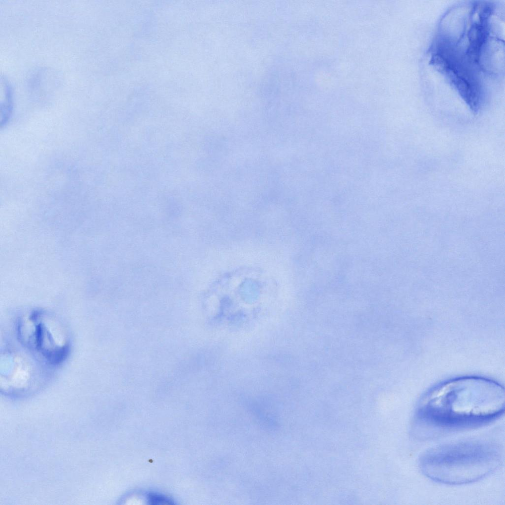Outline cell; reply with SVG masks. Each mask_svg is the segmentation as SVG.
<instances>
[{
  "label": "cell",
  "instance_id": "6da1fadb",
  "mask_svg": "<svg viewBox=\"0 0 505 505\" xmlns=\"http://www.w3.org/2000/svg\"><path fill=\"white\" fill-rule=\"evenodd\" d=\"M504 388L489 379L466 377L444 383L420 402L419 422L438 429L470 427L492 421L505 409Z\"/></svg>",
  "mask_w": 505,
  "mask_h": 505
},
{
  "label": "cell",
  "instance_id": "7a4b0ae2",
  "mask_svg": "<svg viewBox=\"0 0 505 505\" xmlns=\"http://www.w3.org/2000/svg\"><path fill=\"white\" fill-rule=\"evenodd\" d=\"M497 448L479 442L446 444L426 451L420 461L421 469L431 479L448 484L477 481L500 464Z\"/></svg>",
  "mask_w": 505,
  "mask_h": 505
},
{
  "label": "cell",
  "instance_id": "3957f363",
  "mask_svg": "<svg viewBox=\"0 0 505 505\" xmlns=\"http://www.w3.org/2000/svg\"><path fill=\"white\" fill-rule=\"evenodd\" d=\"M19 334L24 342L49 363L62 361L69 350V341L61 324L50 316L34 312L20 322Z\"/></svg>",
  "mask_w": 505,
  "mask_h": 505
}]
</instances>
